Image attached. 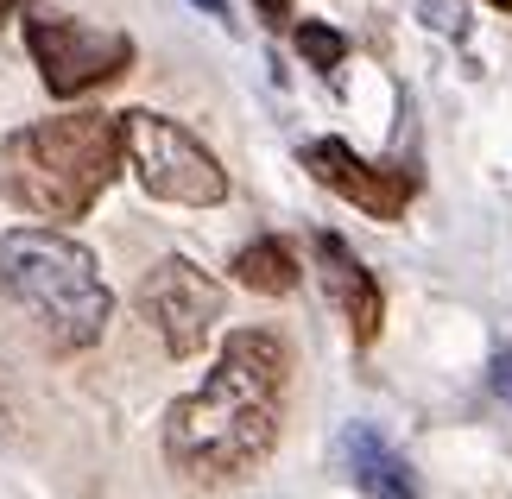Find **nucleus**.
Masks as SVG:
<instances>
[{
	"label": "nucleus",
	"instance_id": "15",
	"mask_svg": "<svg viewBox=\"0 0 512 499\" xmlns=\"http://www.w3.org/2000/svg\"><path fill=\"white\" fill-rule=\"evenodd\" d=\"M487 7H494V13H512V0H487Z\"/></svg>",
	"mask_w": 512,
	"mask_h": 499
},
{
	"label": "nucleus",
	"instance_id": "16",
	"mask_svg": "<svg viewBox=\"0 0 512 499\" xmlns=\"http://www.w3.org/2000/svg\"><path fill=\"white\" fill-rule=\"evenodd\" d=\"M13 7H19V0H0V19H7V13H13Z\"/></svg>",
	"mask_w": 512,
	"mask_h": 499
},
{
	"label": "nucleus",
	"instance_id": "2",
	"mask_svg": "<svg viewBox=\"0 0 512 499\" xmlns=\"http://www.w3.org/2000/svg\"><path fill=\"white\" fill-rule=\"evenodd\" d=\"M121 165H127L121 114L102 108L51 114V121H32L0 139V196L38 215L45 228L83 222L102 203V190L121 177Z\"/></svg>",
	"mask_w": 512,
	"mask_h": 499
},
{
	"label": "nucleus",
	"instance_id": "9",
	"mask_svg": "<svg viewBox=\"0 0 512 499\" xmlns=\"http://www.w3.org/2000/svg\"><path fill=\"white\" fill-rule=\"evenodd\" d=\"M234 285H247L253 297H285L298 291V253H291L279 234H260L234 253Z\"/></svg>",
	"mask_w": 512,
	"mask_h": 499
},
{
	"label": "nucleus",
	"instance_id": "3",
	"mask_svg": "<svg viewBox=\"0 0 512 499\" xmlns=\"http://www.w3.org/2000/svg\"><path fill=\"white\" fill-rule=\"evenodd\" d=\"M0 291L32 316L51 348H95L108 335L114 297L95 272V253L57 228H13L0 234Z\"/></svg>",
	"mask_w": 512,
	"mask_h": 499
},
{
	"label": "nucleus",
	"instance_id": "6",
	"mask_svg": "<svg viewBox=\"0 0 512 499\" xmlns=\"http://www.w3.org/2000/svg\"><path fill=\"white\" fill-rule=\"evenodd\" d=\"M222 285L190 266V259H159L146 278H140V316L152 329H159V342L177 354V361H190V354H203V342L215 335L222 323Z\"/></svg>",
	"mask_w": 512,
	"mask_h": 499
},
{
	"label": "nucleus",
	"instance_id": "7",
	"mask_svg": "<svg viewBox=\"0 0 512 499\" xmlns=\"http://www.w3.org/2000/svg\"><path fill=\"white\" fill-rule=\"evenodd\" d=\"M304 171L317 177V184H329L336 196H348V203L361 215H373V222H399L405 203H411V190H418L411 171L367 165L348 139H310V146H304Z\"/></svg>",
	"mask_w": 512,
	"mask_h": 499
},
{
	"label": "nucleus",
	"instance_id": "4",
	"mask_svg": "<svg viewBox=\"0 0 512 499\" xmlns=\"http://www.w3.org/2000/svg\"><path fill=\"white\" fill-rule=\"evenodd\" d=\"M121 139H127V165L140 177V190L152 203H177V209H215L228 203V171L190 127H177L171 114L152 108H127L121 114Z\"/></svg>",
	"mask_w": 512,
	"mask_h": 499
},
{
	"label": "nucleus",
	"instance_id": "1",
	"mask_svg": "<svg viewBox=\"0 0 512 499\" xmlns=\"http://www.w3.org/2000/svg\"><path fill=\"white\" fill-rule=\"evenodd\" d=\"M285 342L272 329H228L222 361L165 411V455L190 481H234L260 468L279 443V392H285Z\"/></svg>",
	"mask_w": 512,
	"mask_h": 499
},
{
	"label": "nucleus",
	"instance_id": "12",
	"mask_svg": "<svg viewBox=\"0 0 512 499\" xmlns=\"http://www.w3.org/2000/svg\"><path fill=\"white\" fill-rule=\"evenodd\" d=\"M253 13H260L266 26H285V19H291V0H253Z\"/></svg>",
	"mask_w": 512,
	"mask_h": 499
},
{
	"label": "nucleus",
	"instance_id": "5",
	"mask_svg": "<svg viewBox=\"0 0 512 499\" xmlns=\"http://www.w3.org/2000/svg\"><path fill=\"white\" fill-rule=\"evenodd\" d=\"M19 32H26V51L38 64V83H45L57 102L108 89L114 76L133 70V38L121 26H83V19L57 13L51 0H32V7L19 13Z\"/></svg>",
	"mask_w": 512,
	"mask_h": 499
},
{
	"label": "nucleus",
	"instance_id": "13",
	"mask_svg": "<svg viewBox=\"0 0 512 499\" xmlns=\"http://www.w3.org/2000/svg\"><path fill=\"white\" fill-rule=\"evenodd\" d=\"M494 392H506V398H512V348H500V354H494Z\"/></svg>",
	"mask_w": 512,
	"mask_h": 499
},
{
	"label": "nucleus",
	"instance_id": "8",
	"mask_svg": "<svg viewBox=\"0 0 512 499\" xmlns=\"http://www.w3.org/2000/svg\"><path fill=\"white\" fill-rule=\"evenodd\" d=\"M317 272H323V291L329 304H336V316L348 323L354 348L380 342V316H386V297H380V278H373L361 259H354V247L342 241V234H317Z\"/></svg>",
	"mask_w": 512,
	"mask_h": 499
},
{
	"label": "nucleus",
	"instance_id": "11",
	"mask_svg": "<svg viewBox=\"0 0 512 499\" xmlns=\"http://www.w3.org/2000/svg\"><path fill=\"white\" fill-rule=\"evenodd\" d=\"M418 19L443 38H468V7L462 0H418Z\"/></svg>",
	"mask_w": 512,
	"mask_h": 499
},
{
	"label": "nucleus",
	"instance_id": "14",
	"mask_svg": "<svg viewBox=\"0 0 512 499\" xmlns=\"http://www.w3.org/2000/svg\"><path fill=\"white\" fill-rule=\"evenodd\" d=\"M190 7H203V13H209V19H222V26H228V32H234V13H228V0H190Z\"/></svg>",
	"mask_w": 512,
	"mask_h": 499
},
{
	"label": "nucleus",
	"instance_id": "10",
	"mask_svg": "<svg viewBox=\"0 0 512 499\" xmlns=\"http://www.w3.org/2000/svg\"><path fill=\"white\" fill-rule=\"evenodd\" d=\"M291 38H298V57H304L310 70H323V76H336V70L348 64V38H342L336 26H323V19H304Z\"/></svg>",
	"mask_w": 512,
	"mask_h": 499
}]
</instances>
